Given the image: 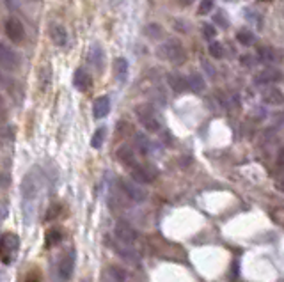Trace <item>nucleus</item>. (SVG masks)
<instances>
[{"label":"nucleus","mask_w":284,"mask_h":282,"mask_svg":"<svg viewBox=\"0 0 284 282\" xmlns=\"http://www.w3.org/2000/svg\"><path fill=\"white\" fill-rule=\"evenodd\" d=\"M41 186H43V180L38 169L30 170L29 174L25 176L21 181V197H23V219L25 224H32L34 220V209L38 204L41 194Z\"/></svg>","instance_id":"nucleus-1"},{"label":"nucleus","mask_w":284,"mask_h":282,"mask_svg":"<svg viewBox=\"0 0 284 282\" xmlns=\"http://www.w3.org/2000/svg\"><path fill=\"white\" fill-rule=\"evenodd\" d=\"M157 55L162 60H169L172 64H183L186 59L185 48L178 39H167L162 44H158Z\"/></svg>","instance_id":"nucleus-2"},{"label":"nucleus","mask_w":284,"mask_h":282,"mask_svg":"<svg viewBox=\"0 0 284 282\" xmlns=\"http://www.w3.org/2000/svg\"><path fill=\"white\" fill-rule=\"evenodd\" d=\"M135 116H137L139 122L142 126L146 128L147 132L151 133H158L162 130V124H160V119L155 114V108L149 105V103H142L135 108Z\"/></svg>","instance_id":"nucleus-3"},{"label":"nucleus","mask_w":284,"mask_h":282,"mask_svg":"<svg viewBox=\"0 0 284 282\" xmlns=\"http://www.w3.org/2000/svg\"><path fill=\"white\" fill-rule=\"evenodd\" d=\"M73 270H75V252L73 250H66L57 259V264H55V279H57V282H68L71 279V275H73Z\"/></svg>","instance_id":"nucleus-4"},{"label":"nucleus","mask_w":284,"mask_h":282,"mask_svg":"<svg viewBox=\"0 0 284 282\" xmlns=\"http://www.w3.org/2000/svg\"><path fill=\"white\" fill-rule=\"evenodd\" d=\"M18 247H20V242H18L16 234L11 233L2 234V238H0V259H2V263L9 264L15 259Z\"/></svg>","instance_id":"nucleus-5"},{"label":"nucleus","mask_w":284,"mask_h":282,"mask_svg":"<svg viewBox=\"0 0 284 282\" xmlns=\"http://www.w3.org/2000/svg\"><path fill=\"white\" fill-rule=\"evenodd\" d=\"M114 236L124 247H133V245L137 243V238H139L137 231L128 224V222H124V220H119L118 224L114 225Z\"/></svg>","instance_id":"nucleus-6"},{"label":"nucleus","mask_w":284,"mask_h":282,"mask_svg":"<svg viewBox=\"0 0 284 282\" xmlns=\"http://www.w3.org/2000/svg\"><path fill=\"white\" fill-rule=\"evenodd\" d=\"M119 186H121V192L124 194L126 199H130L132 202H144L147 199V192L142 186L135 185L132 180H122L119 181Z\"/></svg>","instance_id":"nucleus-7"},{"label":"nucleus","mask_w":284,"mask_h":282,"mask_svg":"<svg viewBox=\"0 0 284 282\" xmlns=\"http://www.w3.org/2000/svg\"><path fill=\"white\" fill-rule=\"evenodd\" d=\"M0 66L5 71H16L18 66H20V57H18V54L5 43H0Z\"/></svg>","instance_id":"nucleus-8"},{"label":"nucleus","mask_w":284,"mask_h":282,"mask_svg":"<svg viewBox=\"0 0 284 282\" xmlns=\"http://www.w3.org/2000/svg\"><path fill=\"white\" fill-rule=\"evenodd\" d=\"M5 36L9 39L11 43H16L20 44L25 38V29H23V23H21L18 18H7L5 20Z\"/></svg>","instance_id":"nucleus-9"},{"label":"nucleus","mask_w":284,"mask_h":282,"mask_svg":"<svg viewBox=\"0 0 284 282\" xmlns=\"http://www.w3.org/2000/svg\"><path fill=\"white\" fill-rule=\"evenodd\" d=\"M153 167H139L135 165L132 170H130V180L135 183V185H149L155 178L158 176L157 170H151Z\"/></svg>","instance_id":"nucleus-10"},{"label":"nucleus","mask_w":284,"mask_h":282,"mask_svg":"<svg viewBox=\"0 0 284 282\" xmlns=\"http://www.w3.org/2000/svg\"><path fill=\"white\" fill-rule=\"evenodd\" d=\"M281 78H283V73L275 66H266L258 75H254L252 82H254V85H272V83L279 82Z\"/></svg>","instance_id":"nucleus-11"},{"label":"nucleus","mask_w":284,"mask_h":282,"mask_svg":"<svg viewBox=\"0 0 284 282\" xmlns=\"http://www.w3.org/2000/svg\"><path fill=\"white\" fill-rule=\"evenodd\" d=\"M261 98H263V101L266 105H272V107L284 105V93L279 87H275V85H268L266 89H263Z\"/></svg>","instance_id":"nucleus-12"},{"label":"nucleus","mask_w":284,"mask_h":282,"mask_svg":"<svg viewBox=\"0 0 284 282\" xmlns=\"http://www.w3.org/2000/svg\"><path fill=\"white\" fill-rule=\"evenodd\" d=\"M112 248H114V252L118 254L122 261H126V263L137 264L139 261H141V256H139V254L135 252L132 247H124V245H121V243H119V245L118 243H112Z\"/></svg>","instance_id":"nucleus-13"},{"label":"nucleus","mask_w":284,"mask_h":282,"mask_svg":"<svg viewBox=\"0 0 284 282\" xmlns=\"http://www.w3.org/2000/svg\"><path fill=\"white\" fill-rule=\"evenodd\" d=\"M73 85L77 91H82V93H85L91 85H93V77L85 71V69H77L73 75Z\"/></svg>","instance_id":"nucleus-14"},{"label":"nucleus","mask_w":284,"mask_h":282,"mask_svg":"<svg viewBox=\"0 0 284 282\" xmlns=\"http://www.w3.org/2000/svg\"><path fill=\"white\" fill-rule=\"evenodd\" d=\"M279 55L275 52L272 46H260L258 52H256V62H261V64H274L279 60Z\"/></svg>","instance_id":"nucleus-15"},{"label":"nucleus","mask_w":284,"mask_h":282,"mask_svg":"<svg viewBox=\"0 0 284 282\" xmlns=\"http://www.w3.org/2000/svg\"><path fill=\"white\" fill-rule=\"evenodd\" d=\"M110 112V100L108 96H100L94 100L93 103V116L94 119H103V117L107 116Z\"/></svg>","instance_id":"nucleus-16"},{"label":"nucleus","mask_w":284,"mask_h":282,"mask_svg":"<svg viewBox=\"0 0 284 282\" xmlns=\"http://www.w3.org/2000/svg\"><path fill=\"white\" fill-rule=\"evenodd\" d=\"M167 83H169V87L174 91V93H185L188 85H186V77L180 75L178 71H172V73L167 75Z\"/></svg>","instance_id":"nucleus-17"},{"label":"nucleus","mask_w":284,"mask_h":282,"mask_svg":"<svg viewBox=\"0 0 284 282\" xmlns=\"http://www.w3.org/2000/svg\"><path fill=\"white\" fill-rule=\"evenodd\" d=\"M89 60H91V64H93L98 71H101L103 69V66H105V54H103V48H101V44L100 43H94L93 46H91V52H89Z\"/></svg>","instance_id":"nucleus-18"},{"label":"nucleus","mask_w":284,"mask_h":282,"mask_svg":"<svg viewBox=\"0 0 284 282\" xmlns=\"http://www.w3.org/2000/svg\"><path fill=\"white\" fill-rule=\"evenodd\" d=\"M50 39L55 46H66L68 43V32L62 25H52L50 27Z\"/></svg>","instance_id":"nucleus-19"},{"label":"nucleus","mask_w":284,"mask_h":282,"mask_svg":"<svg viewBox=\"0 0 284 282\" xmlns=\"http://www.w3.org/2000/svg\"><path fill=\"white\" fill-rule=\"evenodd\" d=\"M135 147H137V151L142 156H151L153 151H155L153 142L149 141L144 133H137V135H135Z\"/></svg>","instance_id":"nucleus-20"},{"label":"nucleus","mask_w":284,"mask_h":282,"mask_svg":"<svg viewBox=\"0 0 284 282\" xmlns=\"http://www.w3.org/2000/svg\"><path fill=\"white\" fill-rule=\"evenodd\" d=\"M114 75L119 83H124L128 80V60L124 57L114 59Z\"/></svg>","instance_id":"nucleus-21"},{"label":"nucleus","mask_w":284,"mask_h":282,"mask_svg":"<svg viewBox=\"0 0 284 282\" xmlns=\"http://www.w3.org/2000/svg\"><path fill=\"white\" fill-rule=\"evenodd\" d=\"M186 85H188V89H192L194 93H203V91L206 89L204 78L201 77L199 71H192V73H188V77H186Z\"/></svg>","instance_id":"nucleus-22"},{"label":"nucleus","mask_w":284,"mask_h":282,"mask_svg":"<svg viewBox=\"0 0 284 282\" xmlns=\"http://www.w3.org/2000/svg\"><path fill=\"white\" fill-rule=\"evenodd\" d=\"M243 16L252 27H256L258 30L263 29V16H261V13L258 9H254V7H247V9L243 11Z\"/></svg>","instance_id":"nucleus-23"},{"label":"nucleus","mask_w":284,"mask_h":282,"mask_svg":"<svg viewBox=\"0 0 284 282\" xmlns=\"http://www.w3.org/2000/svg\"><path fill=\"white\" fill-rule=\"evenodd\" d=\"M118 160L121 161L124 167H135V155L128 146H121L118 149Z\"/></svg>","instance_id":"nucleus-24"},{"label":"nucleus","mask_w":284,"mask_h":282,"mask_svg":"<svg viewBox=\"0 0 284 282\" xmlns=\"http://www.w3.org/2000/svg\"><path fill=\"white\" fill-rule=\"evenodd\" d=\"M236 41L243 46H252L256 43V34L250 29H240L236 32Z\"/></svg>","instance_id":"nucleus-25"},{"label":"nucleus","mask_w":284,"mask_h":282,"mask_svg":"<svg viewBox=\"0 0 284 282\" xmlns=\"http://www.w3.org/2000/svg\"><path fill=\"white\" fill-rule=\"evenodd\" d=\"M107 275L110 277L112 282H126V279H128L126 270H124V268H119V266H108Z\"/></svg>","instance_id":"nucleus-26"},{"label":"nucleus","mask_w":284,"mask_h":282,"mask_svg":"<svg viewBox=\"0 0 284 282\" xmlns=\"http://www.w3.org/2000/svg\"><path fill=\"white\" fill-rule=\"evenodd\" d=\"M105 137H107V128L105 126L98 128V130L93 133V139H91V147L100 149V147L103 146V142H105Z\"/></svg>","instance_id":"nucleus-27"},{"label":"nucleus","mask_w":284,"mask_h":282,"mask_svg":"<svg viewBox=\"0 0 284 282\" xmlns=\"http://www.w3.org/2000/svg\"><path fill=\"white\" fill-rule=\"evenodd\" d=\"M208 52H210V55L213 59H222L225 55L224 44H222L221 41H211V43L208 44Z\"/></svg>","instance_id":"nucleus-28"},{"label":"nucleus","mask_w":284,"mask_h":282,"mask_svg":"<svg viewBox=\"0 0 284 282\" xmlns=\"http://www.w3.org/2000/svg\"><path fill=\"white\" fill-rule=\"evenodd\" d=\"M62 240V234H61L59 229H50L48 233H46V247H54V245H57Z\"/></svg>","instance_id":"nucleus-29"},{"label":"nucleus","mask_w":284,"mask_h":282,"mask_svg":"<svg viewBox=\"0 0 284 282\" xmlns=\"http://www.w3.org/2000/svg\"><path fill=\"white\" fill-rule=\"evenodd\" d=\"M213 23L222 27V29H227V27H229V20L225 18L224 11H217L215 15H213Z\"/></svg>","instance_id":"nucleus-30"},{"label":"nucleus","mask_w":284,"mask_h":282,"mask_svg":"<svg viewBox=\"0 0 284 282\" xmlns=\"http://www.w3.org/2000/svg\"><path fill=\"white\" fill-rule=\"evenodd\" d=\"M203 36H204V39H208V41H215L217 29L211 23H204L203 25Z\"/></svg>","instance_id":"nucleus-31"},{"label":"nucleus","mask_w":284,"mask_h":282,"mask_svg":"<svg viewBox=\"0 0 284 282\" xmlns=\"http://www.w3.org/2000/svg\"><path fill=\"white\" fill-rule=\"evenodd\" d=\"M213 7H215V4L211 2V0H203L201 4H199V15H210L211 11H213Z\"/></svg>","instance_id":"nucleus-32"},{"label":"nucleus","mask_w":284,"mask_h":282,"mask_svg":"<svg viewBox=\"0 0 284 282\" xmlns=\"http://www.w3.org/2000/svg\"><path fill=\"white\" fill-rule=\"evenodd\" d=\"M146 34L153 39H158L160 36H162V29H160V25H147Z\"/></svg>","instance_id":"nucleus-33"},{"label":"nucleus","mask_w":284,"mask_h":282,"mask_svg":"<svg viewBox=\"0 0 284 282\" xmlns=\"http://www.w3.org/2000/svg\"><path fill=\"white\" fill-rule=\"evenodd\" d=\"M201 66L204 68V73L208 75V77H210V78L215 77V68H213V66H211V64L208 62L206 59H203V60H201Z\"/></svg>","instance_id":"nucleus-34"},{"label":"nucleus","mask_w":284,"mask_h":282,"mask_svg":"<svg viewBox=\"0 0 284 282\" xmlns=\"http://www.w3.org/2000/svg\"><path fill=\"white\" fill-rule=\"evenodd\" d=\"M240 62L243 64V66H247V68H250V66L256 62V57H254V55L245 54V55H242V57H240Z\"/></svg>","instance_id":"nucleus-35"},{"label":"nucleus","mask_w":284,"mask_h":282,"mask_svg":"<svg viewBox=\"0 0 284 282\" xmlns=\"http://www.w3.org/2000/svg\"><path fill=\"white\" fill-rule=\"evenodd\" d=\"M277 188H279V190H283V192H284V180H283V181H279V183H277Z\"/></svg>","instance_id":"nucleus-36"},{"label":"nucleus","mask_w":284,"mask_h":282,"mask_svg":"<svg viewBox=\"0 0 284 282\" xmlns=\"http://www.w3.org/2000/svg\"><path fill=\"white\" fill-rule=\"evenodd\" d=\"M29 282H34V281H29Z\"/></svg>","instance_id":"nucleus-37"},{"label":"nucleus","mask_w":284,"mask_h":282,"mask_svg":"<svg viewBox=\"0 0 284 282\" xmlns=\"http://www.w3.org/2000/svg\"><path fill=\"white\" fill-rule=\"evenodd\" d=\"M85 282H87V281H85Z\"/></svg>","instance_id":"nucleus-38"}]
</instances>
